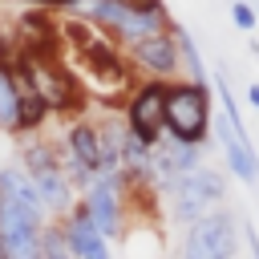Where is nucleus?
<instances>
[{
	"label": "nucleus",
	"instance_id": "nucleus-13",
	"mask_svg": "<svg viewBox=\"0 0 259 259\" xmlns=\"http://www.w3.org/2000/svg\"><path fill=\"white\" fill-rule=\"evenodd\" d=\"M32 186H36V198H40V206H45L49 223H57V214H69V210L77 206V194H73L69 178L61 174V166H57V170L36 174V178H32Z\"/></svg>",
	"mask_w": 259,
	"mask_h": 259
},
{
	"label": "nucleus",
	"instance_id": "nucleus-7",
	"mask_svg": "<svg viewBox=\"0 0 259 259\" xmlns=\"http://www.w3.org/2000/svg\"><path fill=\"white\" fill-rule=\"evenodd\" d=\"M166 81H146L134 89V97L125 101V130L146 142L150 150L162 142V121H166Z\"/></svg>",
	"mask_w": 259,
	"mask_h": 259
},
{
	"label": "nucleus",
	"instance_id": "nucleus-11",
	"mask_svg": "<svg viewBox=\"0 0 259 259\" xmlns=\"http://www.w3.org/2000/svg\"><path fill=\"white\" fill-rule=\"evenodd\" d=\"M61 227H65V239H69V247H73V259H113V255H109V239H101V231L89 223V214H85L81 202L65 214Z\"/></svg>",
	"mask_w": 259,
	"mask_h": 259
},
{
	"label": "nucleus",
	"instance_id": "nucleus-6",
	"mask_svg": "<svg viewBox=\"0 0 259 259\" xmlns=\"http://www.w3.org/2000/svg\"><path fill=\"white\" fill-rule=\"evenodd\" d=\"M45 227H49V219L24 210L12 198H0V251H4V259H40Z\"/></svg>",
	"mask_w": 259,
	"mask_h": 259
},
{
	"label": "nucleus",
	"instance_id": "nucleus-22",
	"mask_svg": "<svg viewBox=\"0 0 259 259\" xmlns=\"http://www.w3.org/2000/svg\"><path fill=\"white\" fill-rule=\"evenodd\" d=\"M247 101L259 109V81H251V85H247Z\"/></svg>",
	"mask_w": 259,
	"mask_h": 259
},
{
	"label": "nucleus",
	"instance_id": "nucleus-15",
	"mask_svg": "<svg viewBox=\"0 0 259 259\" xmlns=\"http://www.w3.org/2000/svg\"><path fill=\"white\" fill-rule=\"evenodd\" d=\"M170 36H174V49H178V69L186 73V81L190 85H210L206 81V65H202V57H198V49H194V36L178 24V28H170Z\"/></svg>",
	"mask_w": 259,
	"mask_h": 259
},
{
	"label": "nucleus",
	"instance_id": "nucleus-8",
	"mask_svg": "<svg viewBox=\"0 0 259 259\" xmlns=\"http://www.w3.org/2000/svg\"><path fill=\"white\" fill-rule=\"evenodd\" d=\"M121 198H125V178L117 174H97L93 186L81 194V206L89 214V223L101 231V239H113L121 231Z\"/></svg>",
	"mask_w": 259,
	"mask_h": 259
},
{
	"label": "nucleus",
	"instance_id": "nucleus-3",
	"mask_svg": "<svg viewBox=\"0 0 259 259\" xmlns=\"http://www.w3.org/2000/svg\"><path fill=\"white\" fill-rule=\"evenodd\" d=\"M227 198V178L219 174V170H210V166H198V170H190V174H182L178 182H174V190H170V206H174V219L178 223H194V219H202V214H210V210H219V202Z\"/></svg>",
	"mask_w": 259,
	"mask_h": 259
},
{
	"label": "nucleus",
	"instance_id": "nucleus-12",
	"mask_svg": "<svg viewBox=\"0 0 259 259\" xmlns=\"http://www.w3.org/2000/svg\"><path fill=\"white\" fill-rule=\"evenodd\" d=\"M65 154H69L81 170L101 174V134H97V125H93V121H73V125L65 130Z\"/></svg>",
	"mask_w": 259,
	"mask_h": 259
},
{
	"label": "nucleus",
	"instance_id": "nucleus-9",
	"mask_svg": "<svg viewBox=\"0 0 259 259\" xmlns=\"http://www.w3.org/2000/svg\"><path fill=\"white\" fill-rule=\"evenodd\" d=\"M210 134H214V142L223 146L231 174H239L247 186H255V182H259V154H255V146H251L247 125H235V121H227L223 113H210Z\"/></svg>",
	"mask_w": 259,
	"mask_h": 259
},
{
	"label": "nucleus",
	"instance_id": "nucleus-2",
	"mask_svg": "<svg viewBox=\"0 0 259 259\" xmlns=\"http://www.w3.org/2000/svg\"><path fill=\"white\" fill-rule=\"evenodd\" d=\"M162 134L202 150L210 138V85H190V81H174L166 89V121Z\"/></svg>",
	"mask_w": 259,
	"mask_h": 259
},
{
	"label": "nucleus",
	"instance_id": "nucleus-18",
	"mask_svg": "<svg viewBox=\"0 0 259 259\" xmlns=\"http://www.w3.org/2000/svg\"><path fill=\"white\" fill-rule=\"evenodd\" d=\"M53 109L36 97V93H28V89H20V113H16V134H28V130H36L45 117H49Z\"/></svg>",
	"mask_w": 259,
	"mask_h": 259
},
{
	"label": "nucleus",
	"instance_id": "nucleus-20",
	"mask_svg": "<svg viewBox=\"0 0 259 259\" xmlns=\"http://www.w3.org/2000/svg\"><path fill=\"white\" fill-rule=\"evenodd\" d=\"M231 20H235V28H239V32H255V28H259L255 4H247V0H231Z\"/></svg>",
	"mask_w": 259,
	"mask_h": 259
},
{
	"label": "nucleus",
	"instance_id": "nucleus-5",
	"mask_svg": "<svg viewBox=\"0 0 259 259\" xmlns=\"http://www.w3.org/2000/svg\"><path fill=\"white\" fill-rule=\"evenodd\" d=\"M16 77H20V89H28V93H36L49 109H77L85 97L77 93V85H73V77L61 69V65H53V61H36V57H20V69H16Z\"/></svg>",
	"mask_w": 259,
	"mask_h": 259
},
{
	"label": "nucleus",
	"instance_id": "nucleus-17",
	"mask_svg": "<svg viewBox=\"0 0 259 259\" xmlns=\"http://www.w3.org/2000/svg\"><path fill=\"white\" fill-rule=\"evenodd\" d=\"M20 113V77L0 69V130H16Z\"/></svg>",
	"mask_w": 259,
	"mask_h": 259
},
{
	"label": "nucleus",
	"instance_id": "nucleus-19",
	"mask_svg": "<svg viewBox=\"0 0 259 259\" xmlns=\"http://www.w3.org/2000/svg\"><path fill=\"white\" fill-rule=\"evenodd\" d=\"M40 259H73V247H69V239H65V227H61V223H49V227H45Z\"/></svg>",
	"mask_w": 259,
	"mask_h": 259
},
{
	"label": "nucleus",
	"instance_id": "nucleus-10",
	"mask_svg": "<svg viewBox=\"0 0 259 259\" xmlns=\"http://www.w3.org/2000/svg\"><path fill=\"white\" fill-rule=\"evenodd\" d=\"M130 57H134V65L142 73H150V81H166V77L182 73L178 69V49H174L170 32H158V36H146V40L130 45Z\"/></svg>",
	"mask_w": 259,
	"mask_h": 259
},
{
	"label": "nucleus",
	"instance_id": "nucleus-14",
	"mask_svg": "<svg viewBox=\"0 0 259 259\" xmlns=\"http://www.w3.org/2000/svg\"><path fill=\"white\" fill-rule=\"evenodd\" d=\"M0 198H12V202H20L24 210H32V214L49 219V214H45V206H40V198H36L32 178H28L20 166H0Z\"/></svg>",
	"mask_w": 259,
	"mask_h": 259
},
{
	"label": "nucleus",
	"instance_id": "nucleus-4",
	"mask_svg": "<svg viewBox=\"0 0 259 259\" xmlns=\"http://www.w3.org/2000/svg\"><path fill=\"white\" fill-rule=\"evenodd\" d=\"M235 247H239V223L223 206L194 219L182 235V259H235Z\"/></svg>",
	"mask_w": 259,
	"mask_h": 259
},
{
	"label": "nucleus",
	"instance_id": "nucleus-21",
	"mask_svg": "<svg viewBox=\"0 0 259 259\" xmlns=\"http://www.w3.org/2000/svg\"><path fill=\"white\" fill-rule=\"evenodd\" d=\"M243 235H247V243H251V255L259 259V231L251 227V219H243Z\"/></svg>",
	"mask_w": 259,
	"mask_h": 259
},
{
	"label": "nucleus",
	"instance_id": "nucleus-1",
	"mask_svg": "<svg viewBox=\"0 0 259 259\" xmlns=\"http://www.w3.org/2000/svg\"><path fill=\"white\" fill-rule=\"evenodd\" d=\"M61 8L81 24H97L113 32L121 45H138L146 36L170 32V12L162 0H69Z\"/></svg>",
	"mask_w": 259,
	"mask_h": 259
},
{
	"label": "nucleus",
	"instance_id": "nucleus-16",
	"mask_svg": "<svg viewBox=\"0 0 259 259\" xmlns=\"http://www.w3.org/2000/svg\"><path fill=\"white\" fill-rule=\"evenodd\" d=\"M16 166H20L28 178H36V174H45V170H57V154H53L49 142H24Z\"/></svg>",
	"mask_w": 259,
	"mask_h": 259
}]
</instances>
